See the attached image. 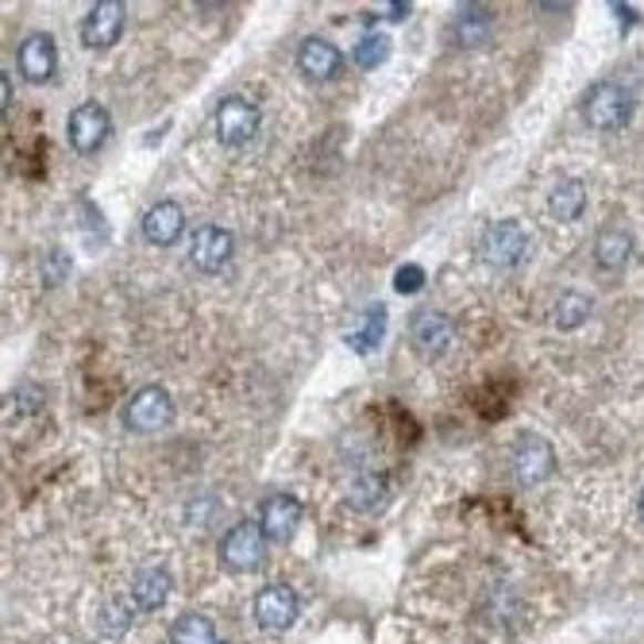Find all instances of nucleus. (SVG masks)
I'll return each mask as SVG.
<instances>
[{"label":"nucleus","mask_w":644,"mask_h":644,"mask_svg":"<svg viewBox=\"0 0 644 644\" xmlns=\"http://www.w3.org/2000/svg\"><path fill=\"white\" fill-rule=\"evenodd\" d=\"M633 116V93L617 82H599L583 96V120L594 132H617Z\"/></svg>","instance_id":"obj_1"},{"label":"nucleus","mask_w":644,"mask_h":644,"mask_svg":"<svg viewBox=\"0 0 644 644\" xmlns=\"http://www.w3.org/2000/svg\"><path fill=\"white\" fill-rule=\"evenodd\" d=\"M479 255L494 270H513L529 259V232L518 221H498L479 236Z\"/></svg>","instance_id":"obj_2"},{"label":"nucleus","mask_w":644,"mask_h":644,"mask_svg":"<svg viewBox=\"0 0 644 644\" xmlns=\"http://www.w3.org/2000/svg\"><path fill=\"white\" fill-rule=\"evenodd\" d=\"M109 132H112V116H109V109L96 101L78 104L67 120V140L78 155H93V151H101V143L109 140Z\"/></svg>","instance_id":"obj_3"},{"label":"nucleus","mask_w":644,"mask_h":644,"mask_svg":"<svg viewBox=\"0 0 644 644\" xmlns=\"http://www.w3.org/2000/svg\"><path fill=\"white\" fill-rule=\"evenodd\" d=\"M259 132V109L247 96H224L216 104V140L224 147H244Z\"/></svg>","instance_id":"obj_4"},{"label":"nucleus","mask_w":644,"mask_h":644,"mask_svg":"<svg viewBox=\"0 0 644 644\" xmlns=\"http://www.w3.org/2000/svg\"><path fill=\"white\" fill-rule=\"evenodd\" d=\"M267 555V533L255 521H239L221 541V563L228 571H255Z\"/></svg>","instance_id":"obj_5"},{"label":"nucleus","mask_w":644,"mask_h":644,"mask_svg":"<svg viewBox=\"0 0 644 644\" xmlns=\"http://www.w3.org/2000/svg\"><path fill=\"white\" fill-rule=\"evenodd\" d=\"M174 417V401L163 386H143L132 401L124 406V425L132 432H159Z\"/></svg>","instance_id":"obj_6"},{"label":"nucleus","mask_w":644,"mask_h":644,"mask_svg":"<svg viewBox=\"0 0 644 644\" xmlns=\"http://www.w3.org/2000/svg\"><path fill=\"white\" fill-rule=\"evenodd\" d=\"M409 340L421 351L425 359H440L456 340V325L437 309H417L413 320H409Z\"/></svg>","instance_id":"obj_7"},{"label":"nucleus","mask_w":644,"mask_h":644,"mask_svg":"<svg viewBox=\"0 0 644 644\" xmlns=\"http://www.w3.org/2000/svg\"><path fill=\"white\" fill-rule=\"evenodd\" d=\"M232 252H236V239H232L228 228H216V224H205V228L193 236L190 244V263L201 270V275H216V270L228 267Z\"/></svg>","instance_id":"obj_8"},{"label":"nucleus","mask_w":644,"mask_h":644,"mask_svg":"<svg viewBox=\"0 0 644 644\" xmlns=\"http://www.w3.org/2000/svg\"><path fill=\"white\" fill-rule=\"evenodd\" d=\"M297 594L289 591V586H263L259 594H255V602H252V614H255V622L263 625V630H270V633H282V630H289V625L297 622Z\"/></svg>","instance_id":"obj_9"},{"label":"nucleus","mask_w":644,"mask_h":644,"mask_svg":"<svg viewBox=\"0 0 644 644\" xmlns=\"http://www.w3.org/2000/svg\"><path fill=\"white\" fill-rule=\"evenodd\" d=\"M16 67H20V74L28 78L31 85L51 82L54 67H59V54H54V39L47 35V31H39V35H28L20 43V54H16Z\"/></svg>","instance_id":"obj_10"},{"label":"nucleus","mask_w":644,"mask_h":644,"mask_svg":"<svg viewBox=\"0 0 644 644\" xmlns=\"http://www.w3.org/2000/svg\"><path fill=\"white\" fill-rule=\"evenodd\" d=\"M124 4L120 0H101V4L90 8V16L82 20V39L85 47H112L124 31Z\"/></svg>","instance_id":"obj_11"},{"label":"nucleus","mask_w":644,"mask_h":644,"mask_svg":"<svg viewBox=\"0 0 644 644\" xmlns=\"http://www.w3.org/2000/svg\"><path fill=\"white\" fill-rule=\"evenodd\" d=\"M513 471L521 482H541L555 471V452L549 440L541 437H521L513 444Z\"/></svg>","instance_id":"obj_12"},{"label":"nucleus","mask_w":644,"mask_h":644,"mask_svg":"<svg viewBox=\"0 0 644 644\" xmlns=\"http://www.w3.org/2000/svg\"><path fill=\"white\" fill-rule=\"evenodd\" d=\"M297 70L313 82H333L344 70V54L328 39H305L301 51H297Z\"/></svg>","instance_id":"obj_13"},{"label":"nucleus","mask_w":644,"mask_h":644,"mask_svg":"<svg viewBox=\"0 0 644 644\" xmlns=\"http://www.w3.org/2000/svg\"><path fill=\"white\" fill-rule=\"evenodd\" d=\"M259 525L270 541H286V536L297 533L301 525V502L294 494H275L263 502V513H259Z\"/></svg>","instance_id":"obj_14"},{"label":"nucleus","mask_w":644,"mask_h":644,"mask_svg":"<svg viewBox=\"0 0 644 644\" xmlns=\"http://www.w3.org/2000/svg\"><path fill=\"white\" fill-rule=\"evenodd\" d=\"M182 232H185V213L174 201H159V205H151L147 216H143V239L155 247H171Z\"/></svg>","instance_id":"obj_15"},{"label":"nucleus","mask_w":644,"mask_h":644,"mask_svg":"<svg viewBox=\"0 0 644 644\" xmlns=\"http://www.w3.org/2000/svg\"><path fill=\"white\" fill-rule=\"evenodd\" d=\"M171 571L166 568H143L140 575L132 579V594L127 599L135 602L140 614H155L166 599H171Z\"/></svg>","instance_id":"obj_16"},{"label":"nucleus","mask_w":644,"mask_h":644,"mask_svg":"<svg viewBox=\"0 0 644 644\" xmlns=\"http://www.w3.org/2000/svg\"><path fill=\"white\" fill-rule=\"evenodd\" d=\"M633 255V236L625 228H617V224H610V228L599 232V239H594V263H599L602 270H622L625 263H630Z\"/></svg>","instance_id":"obj_17"},{"label":"nucleus","mask_w":644,"mask_h":644,"mask_svg":"<svg viewBox=\"0 0 644 644\" xmlns=\"http://www.w3.org/2000/svg\"><path fill=\"white\" fill-rule=\"evenodd\" d=\"M490 28H494V16H490L487 4H467L460 16H456L452 23V35L460 39L463 47H479L482 39L490 35Z\"/></svg>","instance_id":"obj_18"},{"label":"nucleus","mask_w":644,"mask_h":644,"mask_svg":"<svg viewBox=\"0 0 644 644\" xmlns=\"http://www.w3.org/2000/svg\"><path fill=\"white\" fill-rule=\"evenodd\" d=\"M583 208H586V190H583V182H560V185L552 190L549 213L555 216V221H563V224L579 221V216H583Z\"/></svg>","instance_id":"obj_19"},{"label":"nucleus","mask_w":644,"mask_h":644,"mask_svg":"<svg viewBox=\"0 0 644 644\" xmlns=\"http://www.w3.org/2000/svg\"><path fill=\"white\" fill-rule=\"evenodd\" d=\"M591 297L586 294H575V289H568V294L555 301V309H552V325L555 328H579L586 317H591Z\"/></svg>","instance_id":"obj_20"},{"label":"nucleus","mask_w":644,"mask_h":644,"mask_svg":"<svg viewBox=\"0 0 644 644\" xmlns=\"http://www.w3.org/2000/svg\"><path fill=\"white\" fill-rule=\"evenodd\" d=\"M382 333H386V309L378 305V309H367L364 313V325L359 328H348V344L356 351H375L378 348V340H382Z\"/></svg>","instance_id":"obj_21"},{"label":"nucleus","mask_w":644,"mask_h":644,"mask_svg":"<svg viewBox=\"0 0 644 644\" xmlns=\"http://www.w3.org/2000/svg\"><path fill=\"white\" fill-rule=\"evenodd\" d=\"M216 625L205 614H185L171 625V644H213Z\"/></svg>","instance_id":"obj_22"},{"label":"nucleus","mask_w":644,"mask_h":644,"mask_svg":"<svg viewBox=\"0 0 644 644\" xmlns=\"http://www.w3.org/2000/svg\"><path fill=\"white\" fill-rule=\"evenodd\" d=\"M386 51H390V39H386L382 31H367V35H359V43L351 47V62L364 70H375L378 62L386 59Z\"/></svg>","instance_id":"obj_23"},{"label":"nucleus","mask_w":644,"mask_h":644,"mask_svg":"<svg viewBox=\"0 0 644 644\" xmlns=\"http://www.w3.org/2000/svg\"><path fill=\"white\" fill-rule=\"evenodd\" d=\"M348 498H351V505H356V510H375V505L386 498V482L378 479V474H364V479H359L356 487L348 490Z\"/></svg>","instance_id":"obj_24"},{"label":"nucleus","mask_w":644,"mask_h":644,"mask_svg":"<svg viewBox=\"0 0 644 644\" xmlns=\"http://www.w3.org/2000/svg\"><path fill=\"white\" fill-rule=\"evenodd\" d=\"M393 286H398V294H417V289L425 286V270L417 267V263H406V267H398V275H393Z\"/></svg>","instance_id":"obj_25"},{"label":"nucleus","mask_w":644,"mask_h":644,"mask_svg":"<svg viewBox=\"0 0 644 644\" xmlns=\"http://www.w3.org/2000/svg\"><path fill=\"white\" fill-rule=\"evenodd\" d=\"M67 270H70V259L62 252H51L47 255V286H59L62 278H67Z\"/></svg>","instance_id":"obj_26"},{"label":"nucleus","mask_w":644,"mask_h":644,"mask_svg":"<svg viewBox=\"0 0 644 644\" xmlns=\"http://www.w3.org/2000/svg\"><path fill=\"white\" fill-rule=\"evenodd\" d=\"M0 90H4V112H8V104H12V82L4 78V82H0Z\"/></svg>","instance_id":"obj_27"},{"label":"nucleus","mask_w":644,"mask_h":644,"mask_svg":"<svg viewBox=\"0 0 644 644\" xmlns=\"http://www.w3.org/2000/svg\"><path fill=\"white\" fill-rule=\"evenodd\" d=\"M641 513H644V494H641Z\"/></svg>","instance_id":"obj_28"}]
</instances>
